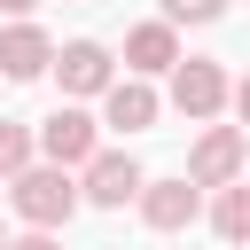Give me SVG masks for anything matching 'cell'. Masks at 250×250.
<instances>
[{"mask_svg": "<svg viewBox=\"0 0 250 250\" xmlns=\"http://www.w3.org/2000/svg\"><path fill=\"white\" fill-rule=\"evenodd\" d=\"M234 117H242V125H250V70H242V78H234Z\"/></svg>", "mask_w": 250, "mask_h": 250, "instance_id": "9a60e30c", "label": "cell"}, {"mask_svg": "<svg viewBox=\"0 0 250 250\" xmlns=\"http://www.w3.org/2000/svg\"><path fill=\"white\" fill-rule=\"evenodd\" d=\"M8 250H62V234H55V227H23Z\"/></svg>", "mask_w": 250, "mask_h": 250, "instance_id": "5bb4252c", "label": "cell"}, {"mask_svg": "<svg viewBox=\"0 0 250 250\" xmlns=\"http://www.w3.org/2000/svg\"><path fill=\"white\" fill-rule=\"evenodd\" d=\"M133 211H141V227H148V234H188V227L203 219V188H195L188 172H172V180H148Z\"/></svg>", "mask_w": 250, "mask_h": 250, "instance_id": "8992f818", "label": "cell"}, {"mask_svg": "<svg viewBox=\"0 0 250 250\" xmlns=\"http://www.w3.org/2000/svg\"><path fill=\"white\" fill-rule=\"evenodd\" d=\"M31 8H39V0H0V16H31Z\"/></svg>", "mask_w": 250, "mask_h": 250, "instance_id": "2e32d148", "label": "cell"}, {"mask_svg": "<svg viewBox=\"0 0 250 250\" xmlns=\"http://www.w3.org/2000/svg\"><path fill=\"white\" fill-rule=\"evenodd\" d=\"M102 133H109V125H102L86 102H62V109H47V117H39V156H47V164L86 172V164L102 156Z\"/></svg>", "mask_w": 250, "mask_h": 250, "instance_id": "3957f363", "label": "cell"}, {"mask_svg": "<svg viewBox=\"0 0 250 250\" xmlns=\"http://www.w3.org/2000/svg\"><path fill=\"white\" fill-rule=\"evenodd\" d=\"M242 172H250V125H219L211 117L195 133V148H188V180L195 188H234Z\"/></svg>", "mask_w": 250, "mask_h": 250, "instance_id": "277c9868", "label": "cell"}, {"mask_svg": "<svg viewBox=\"0 0 250 250\" xmlns=\"http://www.w3.org/2000/svg\"><path fill=\"white\" fill-rule=\"evenodd\" d=\"M188 55H180V23L172 16H148V23H133L125 31V70H141V78H172Z\"/></svg>", "mask_w": 250, "mask_h": 250, "instance_id": "9c48e42d", "label": "cell"}, {"mask_svg": "<svg viewBox=\"0 0 250 250\" xmlns=\"http://www.w3.org/2000/svg\"><path fill=\"white\" fill-rule=\"evenodd\" d=\"M188 125H211L219 109H234V78H227V62L219 55H188L180 70H172V94H164Z\"/></svg>", "mask_w": 250, "mask_h": 250, "instance_id": "7a4b0ae2", "label": "cell"}, {"mask_svg": "<svg viewBox=\"0 0 250 250\" xmlns=\"http://www.w3.org/2000/svg\"><path fill=\"white\" fill-rule=\"evenodd\" d=\"M78 188H86V203H94V211H125V203H141L148 172L133 164V148H102V156L78 172Z\"/></svg>", "mask_w": 250, "mask_h": 250, "instance_id": "ba28073f", "label": "cell"}, {"mask_svg": "<svg viewBox=\"0 0 250 250\" xmlns=\"http://www.w3.org/2000/svg\"><path fill=\"white\" fill-rule=\"evenodd\" d=\"M211 234L234 242V250H250V172L234 188H211Z\"/></svg>", "mask_w": 250, "mask_h": 250, "instance_id": "8fae6325", "label": "cell"}, {"mask_svg": "<svg viewBox=\"0 0 250 250\" xmlns=\"http://www.w3.org/2000/svg\"><path fill=\"white\" fill-rule=\"evenodd\" d=\"M8 242H16V234H8V227H0V250H8Z\"/></svg>", "mask_w": 250, "mask_h": 250, "instance_id": "e0dca14e", "label": "cell"}, {"mask_svg": "<svg viewBox=\"0 0 250 250\" xmlns=\"http://www.w3.org/2000/svg\"><path fill=\"white\" fill-rule=\"evenodd\" d=\"M78 203H86V188H78L70 164H47V156H39L31 172L8 180V211H16L23 227H55V234H62V227L78 219Z\"/></svg>", "mask_w": 250, "mask_h": 250, "instance_id": "6da1fadb", "label": "cell"}, {"mask_svg": "<svg viewBox=\"0 0 250 250\" xmlns=\"http://www.w3.org/2000/svg\"><path fill=\"white\" fill-rule=\"evenodd\" d=\"M39 164V125H23V117H0V188L16 180V172H31Z\"/></svg>", "mask_w": 250, "mask_h": 250, "instance_id": "7c38bea8", "label": "cell"}, {"mask_svg": "<svg viewBox=\"0 0 250 250\" xmlns=\"http://www.w3.org/2000/svg\"><path fill=\"white\" fill-rule=\"evenodd\" d=\"M164 117V94H156V78H141V70H125L109 94H102V125L109 133H148Z\"/></svg>", "mask_w": 250, "mask_h": 250, "instance_id": "30bf717a", "label": "cell"}, {"mask_svg": "<svg viewBox=\"0 0 250 250\" xmlns=\"http://www.w3.org/2000/svg\"><path fill=\"white\" fill-rule=\"evenodd\" d=\"M55 55H62V47L47 39V23H31V16H8V23H0V78H8V86L47 78Z\"/></svg>", "mask_w": 250, "mask_h": 250, "instance_id": "52a82bcc", "label": "cell"}, {"mask_svg": "<svg viewBox=\"0 0 250 250\" xmlns=\"http://www.w3.org/2000/svg\"><path fill=\"white\" fill-rule=\"evenodd\" d=\"M164 16H172V23H219L227 0H164Z\"/></svg>", "mask_w": 250, "mask_h": 250, "instance_id": "4fadbf2b", "label": "cell"}, {"mask_svg": "<svg viewBox=\"0 0 250 250\" xmlns=\"http://www.w3.org/2000/svg\"><path fill=\"white\" fill-rule=\"evenodd\" d=\"M55 86H62L70 102H102V94L117 86V55H109L102 39H62V55H55Z\"/></svg>", "mask_w": 250, "mask_h": 250, "instance_id": "5b68a950", "label": "cell"}]
</instances>
